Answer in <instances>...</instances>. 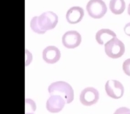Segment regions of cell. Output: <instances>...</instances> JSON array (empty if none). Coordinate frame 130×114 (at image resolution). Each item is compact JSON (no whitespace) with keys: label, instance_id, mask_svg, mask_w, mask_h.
<instances>
[{"label":"cell","instance_id":"15","mask_svg":"<svg viewBox=\"0 0 130 114\" xmlns=\"http://www.w3.org/2000/svg\"><path fill=\"white\" fill-rule=\"evenodd\" d=\"M114 114H130V109L127 107H121L116 109Z\"/></svg>","mask_w":130,"mask_h":114},{"label":"cell","instance_id":"3","mask_svg":"<svg viewBox=\"0 0 130 114\" xmlns=\"http://www.w3.org/2000/svg\"><path fill=\"white\" fill-rule=\"evenodd\" d=\"M105 50L109 58L116 59L123 56L125 52V46L120 40L114 37L105 44Z\"/></svg>","mask_w":130,"mask_h":114},{"label":"cell","instance_id":"17","mask_svg":"<svg viewBox=\"0 0 130 114\" xmlns=\"http://www.w3.org/2000/svg\"><path fill=\"white\" fill-rule=\"evenodd\" d=\"M128 13L130 16V4H129L128 7Z\"/></svg>","mask_w":130,"mask_h":114},{"label":"cell","instance_id":"9","mask_svg":"<svg viewBox=\"0 0 130 114\" xmlns=\"http://www.w3.org/2000/svg\"><path fill=\"white\" fill-rule=\"evenodd\" d=\"M44 60L49 64H54L57 62L60 58V52L57 47L50 46L45 48L43 51Z\"/></svg>","mask_w":130,"mask_h":114},{"label":"cell","instance_id":"6","mask_svg":"<svg viewBox=\"0 0 130 114\" xmlns=\"http://www.w3.org/2000/svg\"><path fill=\"white\" fill-rule=\"evenodd\" d=\"M99 98V91L94 88L90 87L84 88L80 95V102L85 106H91L95 104Z\"/></svg>","mask_w":130,"mask_h":114},{"label":"cell","instance_id":"10","mask_svg":"<svg viewBox=\"0 0 130 114\" xmlns=\"http://www.w3.org/2000/svg\"><path fill=\"white\" fill-rule=\"evenodd\" d=\"M84 15V12L82 7H73L68 10L66 14V19L68 22L74 24L81 21Z\"/></svg>","mask_w":130,"mask_h":114},{"label":"cell","instance_id":"5","mask_svg":"<svg viewBox=\"0 0 130 114\" xmlns=\"http://www.w3.org/2000/svg\"><path fill=\"white\" fill-rule=\"evenodd\" d=\"M107 95L114 99H119L123 96L124 88L120 82L116 80H108L105 85Z\"/></svg>","mask_w":130,"mask_h":114},{"label":"cell","instance_id":"16","mask_svg":"<svg viewBox=\"0 0 130 114\" xmlns=\"http://www.w3.org/2000/svg\"><path fill=\"white\" fill-rule=\"evenodd\" d=\"M124 32L126 35L130 37V22L125 25L124 28Z\"/></svg>","mask_w":130,"mask_h":114},{"label":"cell","instance_id":"11","mask_svg":"<svg viewBox=\"0 0 130 114\" xmlns=\"http://www.w3.org/2000/svg\"><path fill=\"white\" fill-rule=\"evenodd\" d=\"M116 37V34L113 31L109 29H102L96 33L95 38L99 44L104 45Z\"/></svg>","mask_w":130,"mask_h":114},{"label":"cell","instance_id":"12","mask_svg":"<svg viewBox=\"0 0 130 114\" xmlns=\"http://www.w3.org/2000/svg\"><path fill=\"white\" fill-rule=\"evenodd\" d=\"M109 7L113 14L120 15L125 10V2L124 0H110Z\"/></svg>","mask_w":130,"mask_h":114},{"label":"cell","instance_id":"2","mask_svg":"<svg viewBox=\"0 0 130 114\" xmlns=\"http://www.w3.org/2000/svg\"><path fill=\"white\" fill-rule=\"evenodd\" d=\"M48 91L51 95H58L62 97L67 104L74 100V91L68 83L57 81L53 83L49 86Z\"/></svg>","mask_w":130,"mask_h":114},{"label":"cell","instance_id":"13","mask_svg":"<svg viewBox=\"0 0 130 114\" xmlns=\"http://www.w3.org/2000/svg\"><path fill=\"white\" fill-rule=\"evenodd\" d=\"M36 108L35 103L31 99H26L25 113H32L35 111Z\"/></svg>","mask_w":130,"mask_h":114},{"label":"cell","instance_id":"7","mask_svg":"<svg viewBox=\"0 0 130 114\" xmlns=\"http://www.w3.org/2000/svg\"><path fill=\"white\" fill-rule=\"evenodd\" d=\"M81 42V35L76 31H68L62 37L63 45L68 49H75L79 46Z\"/></svg>","mask_w":130,"mask_h":114},{"label":"cell","instance_id":"18","mask_svg":"<svg viewBox=\"0 0 130 114\" xmlns=\"http://www.w3.org/2000/svg\"><path fill=\"white\" fill-rule=\"evenodd\" d=\"M25 114H33L32 113H25Z\"/></svg>","mask_w":130,"mask_h":114},{"label":"cell","instance_id":"8","mask_svg":"<svg viewBox=\"0 0 130 114\" xmlns=\"http://www.w3.org/2000/svg\"><path fill=\"white\" fill-rule=\"evenodd\" d=\"M66 101L60 96L51 95L47 101L46 108L51 113H58L64 107Z\"/></svg>","mask_w":130,"mask_h":114},{"label":"cell","instance_id":"1","mask_svg":"<svg viewBox=\"0 0 130 114\" xmlns=\"http://www.w3.org/2000/svg\"><path fill=\"white\" fill-rule=\"evenodd\" d=\"M58 21V16L56 13L51 11L45 12L31 19L30 27L34 32L42 34L55 28Z\"/></svg>","mask_w":130,"mask_h":114},{"label":"cell","instance_id":"14","mask_svg":"<svg viewBox=\"0 0 130 114\" xmlns=\"http://www.w3.org/2000/svg\"><path fill=\"white\" fill-rule=\"evenodd\" d=\"M123 70L125 75L130 76V58H128L124 62Z\"/></svg>","mask_w":130,"mask_h":114},{"label":"cell","instance_id":"4","mask_svg":"<svg viewBox=\"0 0 130 114\" xmlns=\"http://www.w3.org/2000/svg\"><path fill=\"white\" fill-rule=\"evenodd\" d=\"M88 15L93 18H101L107 12L106 4L103 0H90L86 6Z\"/></svg>","mask_w":130,"mask_h":114}]
</instances>
